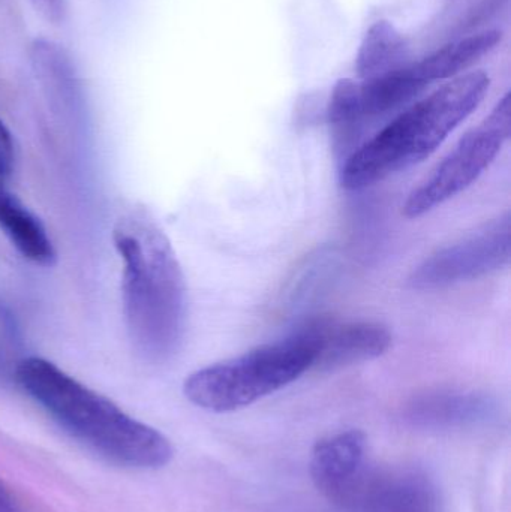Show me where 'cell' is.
<instances>
[{
  "label": "cell",
  "instance_id": "cell-1",
  "mask_svg": "<svg viewBox=\"0 0 511 512\" xmlns=\"http://www.w3.org/2000/svg\"><path fill=\"white\" fill-rule=\"evenodd\" d=\"M114 248L123 261V312L135 351L164 361L185 330L186 286L179 259L164 231L144 213L117 221Z\"/></svg>",
  "mask_w": 511,
  "mask_h": 512
},
{
  "label": "cell",
  "instance_id": "cell-2",
  "mask_svg": "<svg viewBox=\"0 0 511 512\" xmlns=\"http://www.w3.org/2000/svg\"><path fill=\"white\" fill-rule=\"evenodd\" d=\"M15 382L66 433L99 456L125 468H164L173 445L158 430L123 412L107 397L41 357L18 361Z\"/></svg>",
  "mask_w": 511,
  "mask_h": 512
},
{
  "label": "cell",
  "instance_id": "cell-3",
  "mask_svg": "<svg viewBox=\"0 0 511 512\" xmlns=\"http://www.w3.org/2000/svg\"><path fill=\"white\" fill-rule=\"evenodd\" d=\"M489 86L485 72H468L416 102L345 159L342 188L359 191L425 161L477 110Z\"/></svg>",
  "mask_w": 511,
  "mask_h": 512
},
{
  "label": "cell",
  "instance_id": "cell-4",
  "mask_svg": "<svg viewBox=\"0 0 511 512\" xmlns=\"http://www.w3.org/2000/svg\"><path fill=\"white\" fill-rule=\"evenodd\" d=\"M314 357V339L302 324L281 342L197 370L186 378L183 393L206 411H239L299 379Z\"/></svg>",
  "mask_w": 511,
  "mask_h": 512
},
{
  "label": "cell",
  "instance_id": "cell-5",
  "mask_svg": "<svg viewBox=\"0 0 511 512\" xmlns=\"http://www.w3.org/2000/svg\"><path fill=\"white\" fill-rule=\"evenodd\" d=\"M511 134V95L507 93L476 128L411 192L404 216L417 219L470 188L492 164Z\"/></svg>",
  "mask_w": 511,
  "mask_h": 512
},
{
  "label": "cell",
  "instance_id": "cell-6",
  "mask_svg": "<svg viewBox=\"0 0 511 512\" xmlns=\"http://www.w3.org/2000/svg\"><path fill=\"white\" fill-rule=\"evenodd\" d=\"M510 258L511 216L507 212L428 256L411 273L408 285L414 289L446 288L506 268Z\"/></svg>",
  "mask_w": 511,
  "mask_h": 512
},
{
  "label": "cell",
  "instance_id": "cell-7",
  "mask_svg": "<svg viewBox=\"0 0 511 512\" xmlns=\"http://www.w3.org/2000/svg\"><path fill=\"white\" fill-rule=\"evenodd\" d=\"M305 324L314 337L312 369L321 372L375 360L392 346V333L380 322H339L329 316H317Z\"/></svg>",
  "mask_w": 511,
  "mask_h": 512
},
{
  "label": "cell",
  "instance_id": "cell-8",
  "mask_svg": "<svg viewBox=\"0 0 511 512\" xmlns=\"http://www.w3.org/2000/svg\"><path fill=\"white\" fill-rule=\"evenodd\" d=\"M366 438L359 430L329 436L315 445L311 477L318 490L330 498H342L362 471Z\"/></svg>",
  "mask_w": 511,
  "mask_h": 512
},
{
  "label": "cell",
  "instance_id": "cell-9",
  "mask_svg": "<svg viewBox=\"0 0 511 512\" xmlns=\"http://www.w3.org/2000/svg\"><path fill=\"white\" fill-rule=\"evenodd\" d=\"M501 39H503V33L500 30L488 29L471 33L438 48L419 63H411V69L426 86L434 81L449 80V78L453 80L459 75H464L465 71L473 68L483 57L492 53Z\"/></svg>",
  "mask_w": 511,
  "mask_h": 512
},
{
  "label": "cell",
  "instance_id": "cell-10",
  "mask_svg": "<svg viewBox=\"0 0 511 512\" xmlns=\"http://www.w3.org/2000/svg\"><path fill=\"white\" fill-rule=\"evenodd\" d=\"M0 230L15 249L33 264L50 267L56 249L38 218L0 180Z\"/></svg>",
  "mask_w": 511,
  "mask_h": 512
},
{
  "label": "cell",
  "instance_id": "cell-11",
  "mask_svg": "<svg viewBox=\"0 0 511 512\" xmlns=\"http://www.w3.org/2000/svg\"><path fill=\"white\" fill-rule=\"evenodd\" d=\"M407 57V42L401 32L390 21H377L366 32L360 44L356 62L357 74L362 80L392 74L410 65Z\"/></svg>",
  "mask_w": 511,
  "mask_h": 512
},
{
  "label": "cell",
  "instance_id": "cell-12",
  "mask_svg": "<svg viewBox=\"0 0 511 512\" xmlns=\"http://www.w3.org/2000/svg\"><path fill=\"white\" fill-rule=\"evenodd\" d=\"M426 87L414 75L411 65L383 77L363 80L359 84L360 110L365 120L386 116L410 104Z\"/></svg>",
  "mask_w": 511,
  "mask_h": 512
},
{
  "label": "cell",
  "instance_id": "cell-13",
  "mask_svg": "<svg viewBox=\"0 0 511 512\" xmlns=\"http://www.w3.org/2000/svg\"><path fill=\"white\" fill-rule=\"evenodd\" d=\"M333 144L339 153H347L362 134L366 122L360 110L359 83L341 78L333 87L326 107Z\"/></svg>",
  "mask_w": 511,
  "mask_h": 512
},
{
  "label": "cell",
  "instance_id": "cell-14",
  "mask_svg": "<svg viewBox=\"0 0 511 512\" xmlns=\"http://www.w3.org/2000/svg\"><path fill=\"white\" fill-rule=\"evenodd\" d=\"M479 402L465 397H444V399L429 400L428 405L419 408L420 415H431L434 420H455V418L468 417L479 409Z\"/></svg>",
  "mask_w": 511,
  "mask_h": 512
},
{
  "label": "cell",
  "instance_id": "cell-15",
  "mask_svg": "<svg viewBox=\"0 0 511 512\" xmlns=\"http://www.w3.org/2000/svg\"><path fill=\"white\" fill-rule=\"evenodd\" d=\"M507 2L509 0H477L471 6L470 11H468L467 18H465V26L474 27L485 20H489L491 15L498 12V9L503 8L504 3Z\"/></svg>",
  "mask_w": 511,
  "mask_h": 512
},
{
  "label": "cell",
  "instance_id": "cell-16",
  "mask_svg": "<svg viewBox=\"0 0 511 512\" xmlns=\"http://www.w3.org/2000/svg\"><path fill=\"white\" fill-rule=\"evenodd\" d=\"M14 165V141L5 123L0 119V180H5Z\"/></svg>",
  "mask_w": 511,
  "mask_h": 512
},
{
  "label": "cell",
  "instance_id": "cell-17",
  "mask_svg": "<svg viewBox=\"0 0 511 512\" xmlns=\"http://www.w3.org/2000/svg\"><path fill=\"white\" fill-rule=\"evenodd\" d=\"M36 11L53 23H60L65 17L66 0H30Z\"/></svg>",
  "mask_w": 511,
  "mask_h": 512
},
{
  "label": "cell",
  "instance_id": "cell-18",
  "mask_svg": "<svg viewBox=\"0 0 511 512\" xmlns=\"http://www.w3.org/2000/svg\"><path fill=\"white\" fill-rule=\"evenodd\" d=\"M0 512H21L2 480H0Z\"/></svg>",
  "mask_w": 511,
  "mask_h": 512
}]
</instances>
